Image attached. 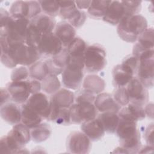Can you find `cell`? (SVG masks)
Segmentation results:
<instances>
[{
  "label": "cell",
  "instance_id": "9",
  "mask_svg": "<svg viewBox=\"0 0 154 154\" xmlns=\"http://www.w3.org/2000/svg\"><path fill=\"white\" fill-rule=\"evenodd\" d=\"M72 123L82 124L96 118L97 110L93 102H74L70 108Z\"/></svg>",
  "mask_w": 154,
  "mask_h": 154
},
{
  "label": "cell",
  "instance_id": "15",
  "mask_svg": "<svg viewBox=\"0 0 154 154\" xmlns=\"http://www.w3.org/2000/svg\"><path fill=\"white\" fill-rule=\"evenodd\" d=\"M25 103L43 119L48 120L51 112V103L44 93L40 91L31 94Z\"/></svg>",
  "mask_w": 154,
  "mask_h": 154
},
{
  "label": "cell",
  "instance_id": "36",
  "mask_svg": "<svg viewBox=\"0 0 154 154\" xmlns=\"http://www.w3.org/2000/svg\"><path fill=\"white\" fill-rule=\"evenodd\" d=\"M43 14L54 17L59 14L60 6L58 1H38Z\"/></svg>",
  "mask_w": 154,
  "mask_h": 154
},
{
  "label": "cell",
  "instance_id": "28",
  "mask_svg": "<svg viewBox=\"0 0 154 154\" xmlns=\"http://www.w3.org/2000/svg\"><path fill=\"white\" fill-rule=\"evenodd\" d=\"M21 111V122L30 129L41 123L43 119L37 112L31 109L25 103L22 104Z\"/></svg>",
  "mask_w": 154,
  "mask_h": 154
},
{
  "label": "cell",
  "instance_id": "21",
  "mask_svg": "<svg viewBox=\"0 0 154 154\" xmlns=\"http://www.w3.org/2000/svg\"><path fill=\"white\" fill-rule=\"evenodd\" d=\"M125 16V11L121 1H111L102 19L109 24L117 25Z\"/></svg>",
  "mask_w": 154,
  "mask_h": 154
},
{
  "label": "cell",
  "instance_id": "27",
  "mask_svg": "<svg viewBox=\"0 0 154 154\" xmlns=\"http://www.w3.org/2000/svg\"><path fill=\"white\" fill-rule=\"evenodd\" d=\"M97 118L100 121L105 132L109 134L116 132L120 120L117 112L112 111L100 112Z\"/></svg>",
  "mask_w": 154,
  "mask_h": 154
},
{
  "label": "cell",
  "instance_id": "10",
  "mask_svg": "<svg viewBox=\"0 0 154 154\" xmlns=\"http://www.w3.org/2000/svg\"><path fill=\"white\" fill-rule=\"evenodd\" d=\"M42 8L38 1H18L13 2L10 8L12 16L23 17L31 20L40 14Z\"/></svg>",
  "mask_w": 154,
  "mask_h": 154
},
{
  "label": "cell",
  "instance_id": "35",
  "mask_svg": "<svg viewBox=\"0 0 154 154\" xmlns=\"http://www.w3.org/2000/svg\"><path fill=\"white\" fill-rule=\"evenodd\" d=\"M29 76L31 79L42 81L48 75L45 61H37L29 68Z\"/></svg>",
  "mask_w": 154,
  "mask_h": 154
},
{
  "label": "cell",
  "instance_id": "14",
  "mask_svg": "<svg viewBox=\"0 0 154 154\" xmlns=\"http://www.w3.org/2000/svg\"><path fill=\"white\" fill-rule=\"evenodd\" d=\"M130 102L144 106L149 100V93L137 77H134L126 86Z\"/></svg>",
  "mask_w": 154,
  "mask_h": 154
},
{
  "label": "cell",
  "instance_id": "39",
  "mask_svg": "<svg viewBox=\"0 0 154 154\" xmlns=\"http://www.w3.org/2000/svg\"><path fill=\"white\" fill-rule=\"evenodd\" d=\"M70 108H59L54 122L60 125H69L71 124Z\"/></svg>",
  "mask_w": 154,
  "mask_h": 154
},
{
  "label": "cell",
  "instance_id": "16",
  "mask_svg": "<svg viewBox=\"0 0 154 154\" xmlns=\"http://www.w3.org/2000/svg\"><path fill=\"white\" fill-rule=\"evenodd\" d=\"M112 75L113 85L117 88L126 87L136 75V72L130 66L122 63L114 67Z\"/></svg>",
  "mask_w": 154,
  "mask_h": 154
},
{
  "label": "cell",
  "instance_id": "6",
  "mask_svg": "<svg viewBox=\"0 0 154 154\" xmlns=\"http://www.w3.org/2000/svg\"><path fill=\"white\" fill-rule=\"evenodd\" d=\"M84 69L88 73H94L101 71L106 64V51L99 44L87 47L84 54Z\"/></svg>",
  "mask_w": 154,
  "mask_h": 154
},
{
  "label": "cell",
  "instance_id": "33",
  "mask_svg": "<svg viewBox=\"0 0 154 154\" xmlns=\"http://www.w3.org/2000/svg\"><path fill=\"white\" fill-rule=\"evenodd\" d=\"M87 47L86 43L82 38L75 37L69 45L67 49L70 57H84Z\"/></svg>",
  "mask_w": 154,
  "mask_h": 154
},
{
  "label": "cell",
  "instance_id": "5",
  "mask_svg": "<svg viewBox=\"0 0 154 154\" xmlns=\"http://www.w3.org/2000/svg\"><path fill=\"white\" fill-rule=\"evenodd\" d=\"M30 20L10 16L5 26L0 28V35L7 38L8 45L25 43L27 28Z\"/></svg>",
  "mask_w": 154,
  "mask_h": 154
},
{
  "label": "cell",
  "instance_id": "30",
  "mask_svg": "<svg viewBox=\"0 0 154 154\" xmlns=\"http://www.w3.org/2000/svg\"><path fill=\"white\" fill-rule=\"evenodd\" d=\"M51 133L52 129L49 125L46 123H41L31 129V140L35 143H41L49 138Z\"/></svg>",
  "mask_w": 154,
  "mask_h": 154
},
{
  "label": "cell",
  "instance_id": "40",
  "mask_svg": "<svg viewBox=\"0 0 154 154\" xmlns=\"http://www.w3.org/2000/svg\"><path fill=\"white\" fill-rule=\"evenodd\" d=\"M29 76V69L26 66H21L19 67L15 68L11 74V80L13 81H23L28 79Z\"/></svg>",
  "mask_w": 154,
  "mask_h": 154
},
{
  "label": "cell",
  "instance_id": "37",
  "mask_svg": "<svg viewBox=\"0 0 154 154\" xmlns=\"http://www.w3.org/2000/svg\"><path fill=\"white\" fill-rule=\"evenodd\" d=\"M112 96L116 102L121 107L126 106L130 102L126 87L116 88Z\"/></svg>",
  "mask_w": 154,
  "mask_h": 154
},
{
  "label": "cell",
  "instance_id": "23",
  "mask_svg": "<svg viewBox=\"0 0 154 154\" xmlns=\"http://www.w3.org/2000/svg\"><path fill=\"white\" fill-rule=\"evenodd\" d=\"M75 102V94L67 88H61L50 99L51 105L57 108H70Z\"/></svg>",
  "mask_w": 154,
  "mask_h": 154
},
{
  "label": "cell",
  "instance_id": "4",
  "mask_svg": "<svg viewBox=\"0 0 154 154\" xmlns=\"http://www.w3.org/2000/svg\"><path fill=\"white\" fill-rule=\"evenodd\" d=\"M4 53H7L17 66H30L42 57L37 47L28 46L25 42L10 45L7 51Z\"/></svg>",
  "mask_w": 154,
  "mask_h": 154
},
{
  "label": "cell",
  "instance_id": "12",
  "mask_svg": "<svg viewBox=\"0 0 154 154\" xmlns=\"http://www.w3.org/2000/svg\"><path fill=\"white\" fill-rule=\"evenodd\" d=\"M66 146L67 150L70 153L85 154L90 151L91 140L82 132L74 131L68 136Z\"/></svg>",
  "mask_w": 154,
  "mask_h": 154
},
{
  "label": "cell",
  "instance_id": "3",
  "mask_svg": "<svg viewBox=\"0 0 154 154\" xmlns=\"http://www.w3.org/2000/svg\"><path fill=\"white\" fill-rule=\"evenodd\" d=\"M84 57H70L62 72V83L67 89L76 90L81 86L84 78Z\"/></svg>",
  "mask_w": 154,
  "mask_h": 154
},
{
  "label": "cell",
  "instance_id": "18",
  "mask_svg": "<svg viewBox=\"0 0 154 154\" xmlns=\"http://www.w3.org/2000/svg\"><path fill=\"white\" fill-rule=\"evenodd\" d=\"M1 118L7 123L14 125L21 122V108L14 102H8L1 106Z\"/></svg>",
  "mask_w": 154,
  "mask_h": 154
},
{
  "label": "cell",
  "instance_id": "31",
  "mask_svg": "<svg viewBox=\"0 0 154 154\" xmlns=\"http://www.w3.org/2000/svg\"><path fill=\"white\" fill-rule=\"evenodd\" d=\"M111 1H91L88 8V14L94 19H102Z\"/></svg>",
  "mask_w": 154,
  "mask_h": 154
},
{
  "label": "cell",
  "instance_id": "44",
  "mask_svg": "<svg viewBox=\"0 0 154 154\" xmlns=\"http://www.w3.org/2000/svg\"><path fill=\"white\" fill-rule=\"evenodd\" d=\"M11 14L7 10L1 8L0 10V28H3L7 23Z\"/></svg>",
  "mask_w": 154,
  "mask_h": 154
},
{
  "label": "cell",
  "instance_id": "34",
  "mask_svg": "<svg viewBox=\"0 0 154 154\" xmlns=\"http://www.w3.org/2000/svg\"><path fill=\"white\" fill-rule=\"evenodd\" d=\"M43 35L42 32L29 22L27 28L25 43L30 46L37 47Z\"/></svg>",
  "mask_w": 154,
  "mask_h": 154
},
{
  "label": "cell",
  "instance_id": "41",
  "mask_svg": "<svg viewBox=\"0 0 154 154\" xmlns=\"http://www.w3.org/2000/svg\"><path fill=\"white\" fill-rule=\"evenodd\" d=\"M69 58L70 55L68 53L67 49L63 48L62 51L59 54L51 58L58 67L64 69L69 62Z\"/></svg>",
  "mask_w": 154,
  "mask_h": 154
},
{
  "label": "cell",
  "instance_id": "48",
  "mask_svg": "<svg viewBox=\"0 0 154 154\" xmlns=\"http://www.w3.org/2000/svg\"><path fill=\"white\" fill-rule=\"evenodd\" d=\"M153 146H150V145L147 144L143 148H141L140 150H139L138 153H152V152H153Z\"/></svg>",
  "mask_w": 154,
  "mask_h": 154
},
{
  "label": "cell",
  "instance_id": "26",
  "mask_svg": "<svg viewBox=\"0 0 154 154\" xmlns=\"http://www.w3.org/2000/svg\"><path fill=\"white\" fill-rule=\"evenodd\" d=\"M83 88L94 94H98L103 91L105 87V81L99 76L91 74L86 76L82 83Z\"/></svg>",
  "mask_w": 154,
  "mask_h": 154
},
{
  "label": "cell",
  "instance_id": "29",
  "mask_svg": "<svg viewBox=\"0 0 154 154\" xmlns=\"http://www.w3.org/2000/svg\"><path fill=\"white\" fill-rule=\"evenodd\" d=\"M43 34L52 32L56 26V20L54 17L45 14H40L30 20Z\"/></svg>",
  "mask_w": 154,
  "mask_h": 154
},
{
  "label": "cell",
  "instance_id": "20",
  "mask_svg": "<svg viewBox=\"0 0 154 154\" xmlns=\"http://www.w3.org/2000/svg\"><path fill=\"white\" fill-rule=\"evenodd\" d=\"M81 129L82 132L92 141L100 140L105 132L100 121L97 118L82 123Z\"/></svg>",
  "mask_w": 154,
  "mask_h": 154
},
{
  "label": "cell",
  "instance_id": "13",
  "mask_svg": "<svg viewBox=\"0 0 154 154\" xmlns=\"http://www.w3.org/2000/svg\"><path fill=\"white\" fill-rule=\"evenodd\" d=\"M41 56L52 58L63 49V45L54 32L43 34L37 46Z\"/></svg>",
  "mask_w": 154,
  "mask_h": 154
},
{
  "label": "cell",
  "instance_id": "7",
  "mask_svg": "<svg viewBox=\"0 0 154 154\" xmlns=\"http://www.w3.org/2000/svg\"><path fill=\"white\" fill-rule=\"evenodd\" d=\"M154 50L142 53L138 57L139 60L136 75L138 80L146 88L153 87L154 82Z\"/></svg>",
  "mask_w": 154,
  "mask_h": 154
},
{
  "label": "cell",
  "instance_id": "17",
  "mask_svg": "<svg viewBox=\"0 0 154 154\" xmlns=\"http://www.w3.org/2000/svg\"><path fill=\"white\" fill-rule=\"evenodd\" d=\"M153 28H147L138 38L132 49V55L138 57L142 53L154 50Z\"/></svg>",
  "mask_w": 154,
  "mask_h": 154
},
{
  "label": "cell",
  "instance_id": "1",
  "mask_svg": "<svg viewBox=\"0 0 154 154\" xmlns=\"http://www.w3.org/2000/svg\"><path fill=\"white\" fill-rule=\"evenodd\" d=\"M116 132L119 137L120 146L127 153H138L141 148V142L137 122L120 118Z\"/></svg>",
  "mask_w": 154,
  "mask_h": 154
},
{
  "label": "cell",
  "instance_id": "24",
  "mask_svg": "<svg viewBox=\"0 0 154 154\" xmlns=\"http://www.w3.org/2000/svg\"><path fill=\"white\" fill-rule=\"evenodd\" d=\"M118 114L120 118L129 119L137 122L143 120L146 116L144 106L131 102L121 108Z\"/></svg>",
  "mask_w": 154,
  "mask_h": 154
},
{
  "label": "cell",
  "instance_id": "22",
  "mask_svg": "<svg viewBox=\"0 0 154 154\" xmlns=\"http://www.w3.org/2000/svg\"><path fill=\"white\" fill-rule=\"evenodd\" d=\"M94 104L100 112L112 111L119 112L122 107L114 100L112 96L107 93H100L96 96Z\"/></svg>",
  "mask_w": 154,
  "mask_h": 154
},
{
  "label": "cell",
  "instance_id": "43",
  "mask_svg": "<svg viewBox=\"0 0 154 154\" xmlns=\"http://www.w3.org/2000/svg\"><path fill=\"white\" fill-rule=\"evenodd\" d=\"M153 123H152L151 124L149 125L147 127L145 133H144V137L145 140L148 145L153 146Z\"/></svg>",
  "mask_w": 154,
  "mask_h": 154
},
{
  "label": "cell",
  "instance_id": "42",
  "mask_svg": "<svg viewBox=\"0 0 154 154\" xmlns=\"http://www.w3.org/2000/svg\"><path fill=\"white\" fill-rule=\"evenodd\" d=\"M46 63L48 73L58 76V75L62 73L63 71V69L58 67L52 60L51 58H49L46 60L45 61Z\"/></svg>",
  "mask_w": 154,
  "mask_h": 154
},
{
  "label": "cell",
  "instance_id": "45",
  "mask_svg": "<svg viewBox=\"0 0 154 154\" xmlns=\"http://www.w3.org/2000/svg\"><path fill=\"white\" fill-rule=\"evenodd\" d=\"M11 100V96L6 88H1V106L9 102Z\"/></svg>",
  "mask_w": 154,
  "mask_h": 154
},
{
  "label": "cell",
  "instance_id": "47",
  "mask_svg": "<svg viewBox=\"0 0 154 154\" xmlns=\"http://www.w3.org/2000/svg\"><path fill=\"white\" fill-rule=\"evenodd\" d=\"M146 116L147 117L153 119V105L152 103H149L146 105L145 108H144Z\"/></svg>",
  "mask_w": 154,
  "mask_h": 154
},
{
  "label": "cell",
  "instance_id": "8",
  "mask_svg": "<svg viewBox=\"0 0 154 154\" xmlns=\"http://www.w3.org/2000/svg\"><path fill=\"white\" fill-rule=\"evenodd\" d=\"M58 2L60 6L59 16L62 19L67 20L75 28H79L84 25L87 19L86 13L78 8L75 1H60Z\"/></svg>",
  "mask_w": 154,
  "mask_h": 154
},
{
  "label": "cell",
  "instance_id": "19",
  "mask_svg": "<svg viewBox=\"0 0 154 154\" xmlns=\"http://www.w3.org/2000/svg\"><path fill=\"white\" fill-rule=\"evenodd\" d=\"M54 33L60 40L63 48H67L75 37L76 30L68 22L61 21L56 24Z\"/></svg>",
  "mask_w": 154,
  "mask_h": 154
},
{
  "label": "cell",
  "instance_id": "32",
  "mask_svg": "<svg viewBox=\"0 0 154 154\" xmlns=\"http://www.w3.org/2000/svg\"><path fill=\"white\" fill-rule=\"evenodd\" d=\"M42 90L48 94H54L60 89L61 83L57 76L48 74L41 81Z\"/></svg>",
  "mask_w": 154,
  "mask_h": 154
},
{
  "label": "cell",
  "instance_id": "25",
  "mask_svg": "<svg viewBox=\"0 0 154 154\" xmlns=\"http://www.w3.org/2000/svg\"><path fill=\"white\" fill-rule=\"evenodd\" d=\"M20 147H24L31 140V130L22 122L14 125L7 134Z\"/></svg>",
  "mask_w": 154,
  "mask_h": 154
},
{
  "label": "cell",
  "instance_id": "11",
  "mask_svg": "<svg viewBox=\"0 0 154 154\" xmlns=\"http://www.w3.org/2000/svg\"><path fill=\"white\" fill-rule=\"evenodd\" d=\"M5 88L10 94L11 100L17 104L25 103L31 95L28 79L23 81H11L7 84Z\"/></svg>",
  "mask_w": 154,
  "mask_h": 154
},
{
  "label": "cell",
  "instance_id": "46",
  "mask_svg": "<svg viewBox=\"0 0 154 154\" xmlns=\"http://www.w3.org/2000/svg\"><path fill=\"white\" fill-rule=\"evenodd\" d=\"M91 1H76L75 3L77 8L82 10L83 9H88L91 4Z\"/></svg>",
  "mask_w": 154,
  "mask_h": 154
},
{
  "label": "cell",
  "instance_id": "38",
  "mask_svg": "<svg viewBox=\"0 0 154 154\" xmlns=\"http://www.w3.org/2000/svg\"><path fill=\"white\" fill-rule=\"evenodd\" d=\"M125 11V16L138 14L141 9V1H122Z\"/></svg>",
  "mask_w": 154,
  "mask_h": 154
},
{
  "label": "cell",
  "instance_id": "2",
  "mask_svg": "<svg viewBox=\"0 0 154 154\" xmlns=\"http://www.w3.org/2000/svg\"><path fill=\"white\" fill-rule=\"evenodd\" d=\"M147 28L146 19L138 14L125 16L117 25V31L119 36L125 42L135 43Z\"/></svg>",
  "mask_w": 154,
  "mask_h": 154
}]
</instances>
